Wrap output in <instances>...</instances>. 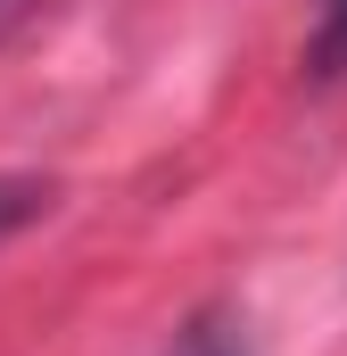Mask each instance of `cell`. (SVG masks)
<instances>
[{
  "instance_id": "1",
  "label": "cell",
  "mask_w": 347,
  "mask_h": 356,
  "mask_svg": "<svg viewBox=\"0 0 347 356\" xmlns=\"http://www.w3.org/2000/svg\"><path fill=\"white\" fill-rule=\"evenodd\" d=\"M158 356H257V332H248V315L232 298H207L198 315H182V332Z\"/></svg>"
},
{
  "instance_id": "2",
  "label": "cell",
  "mask_w": 347,
  "mask_h": 356,
  "mask_svg": "<svg viewBox=\"0 0 347 356\" xmlns=\"http://www.w3.org/2000/svg\"><path fill=\"white\" fill-rule=\"evenodd\" d=\"M50 199H58V191H50L42 175H0V241H17V232H25Z\"/></svg>"
},
{
  "instance_id": "3",
  "label": "cell",
  "mask_w": 347,
  "mask_h": 356,
  "mask_svg": "<svg viewBox=\"0 0 347 356\" xmlns=\"http://www.w3.org/2000/svg\"><path fill=\"white\" fill-rule=\"evenodd\" d=\"M314 75H347V0H314V42H306Z\"/></svg>"
},
{
  "instance_id": "4",
  "label": "cell",
  "mask_w": 347,
  "mask_h": 356,
  "mask_svg": "<svg viewBox=\"0 0 347 356\" xmlns=\"http://www.w3.org/2000/svg\"><path fill=\"white\" fill-rule=\"evenodd\" d=\"M0 8H8V0H0Z\"/></svg>"
}]
</instances>
